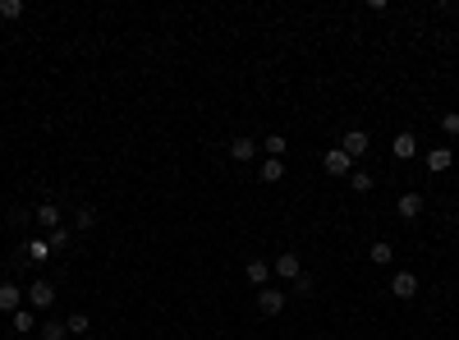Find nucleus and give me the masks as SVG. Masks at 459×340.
Returning <instances> with one entry per match:
<instances>
[{"label":"nucleus","mask_w":459,"mask_h":340,"mask_svg":"<svg viewBox=\"0 0 459 340\" xmlns=\"http://www.w3.org/2000/svg\"><path fill=\"white\" fill-rule=\"evenodd\" d=\"M257 313H262V318H280V313H285V290L262 286V290H257Z\"/></svg>","instance_id":"obj_1"},{"label":"nucleus","mask_w":459,"mask_h":340,"mask_svg":"<svg viewBox=\"0 0 459 340\" xmlns=\"http://www.w3.org/2000/svg\"><path fill=\"white\" fill-rule=\"evenodd\" d=\"M368 147H372V138L363 129H349L345 138H340V152L349 156V161H359V156H368Z\"/></svg>","instance_id":"obj_2"},{"label":"nucleus","mask_w":459,"mask_h":340,"mask_svg":"<svg viewBox=\"0 0 459 340\" xmlns=\"http://www.w3.org/2000/svg\"><path fill=\"white\" fill-rule=\"evenodd\" d=\"M322 165H326V175H336V179H349L354 175V161L340 152V147H331V152L322 156Z\"/></svg>","instance_id":"obj_3"},{"label":"nucleus","mask_w":459,"mask_h":340,"mask_svg":"<svg viewBox=\"0 0 459 340\" xmlns=\"http://www.w3.org/2000/svg\"><path fill=\"white\" fill-rule=\"evenodd\" d=\"M28 304H33L37 313H46V308L55 304V286L51 281H33V286H28Z\"/></svg>","instance_id":"obj_4"},{"label":"nucleus","mask_w":459,"mask_h":340,"mask_svg":"<svg viewBox=\"0 0 459 340\" xmlns=\"http://www.w3.org/2000/svg\"><path fill=\"white\" fill-rule=\"evenodd\" d=\"M271 272L285 276V281H299V276H303V263H299V253H280V258L271 263Z\"/></svg>","instance_id":"obj_5"},{"label":"nucleus","mask_w":459,"mask_h":340,"mask_svg":"<svg viewBox=\"0 0 459 340\" xmlns=\"http://www.w3.org/2000/svg\"><path fill=\"white\" fill-rule=\"evenodd\" d=\"M391 295L395 299H414L418 295V276L414 272H395L391 276Z\"/></svg>","instance_id":"obj_6"},{"label":"nucleus","mask_w":459,"mask_h":340,"mask_svg":"<svg viewBox=\"0 0 459 340\" xmlns=\"http://www.w3.org/2000/svg\"><path fill=\"white\" fill-rule=\"evenodd\" d=\"M19 308H23V290L14 286V281H5V286H0V313H10V318H14Z\"/></svg>","instance_id":"obj_7"},{"label":"nucleus","mask_w":459,"mask_h":340,"mask_svg":"<svg viewBox=\"0 0 459 340\" xmlns=\"http://www.w3.org/2000/svg\"><path fill=\"white\" fill-rule=\"evenodd\" d=\"M395 212H400L405 221H418V216H423V193H400Z\"/></svg>","instance_id":"obj_8"},{"label":"nucleus","mask_w":459,"mask_h":340,"mask_svg":"<svg viewBox=\"0 0 459 340\" xmlns=\"http://www.w3.org/2000/svg\"><path fill=\"white\" fill-rule=\"evenodd\" d=\"M391 152H395V161H409V156L418 152V138H414V133H395Z\"/></svg>","instance_id":"obj_9"},{"label":"nucleus","mask_w":459,"mask_h":340,"mask_svg":"<svg viewBox=\"0 0 459 340\" xmlns=\"http://www.w3.org/2000/svg\"><path fill=\"white\" fill-rule=\"evenodd\" d=\"M243 276H248L253 286L262 290V286H266V276H271V267H266V263H262V258H248V267H243Z\"/></svg>","instance_id":"obj_10"},{"label":"nucleus","mask_w":459,"mask_h":340,"mask_svg":"<svg viewBox=\"0 0 459 340\" xmlns=\"http://www.w3.org/2000/svg\"><path fill=\"white\" fill-rule=\"evenodd\" d=\"M230 156H234V161H253V156H257V143H253V138H230Z\"/></svg>","instance_id":"obj_11"},{"label":"nucleus","mask_w":459,"mask_h":340,"mask_svg":"<svg viewBox=\"0 0 459 340\" xmlns=\"http://www.w3.org/2000/svg\"><path fill=\"white\" fill-rule=\"evenodd\" d=\"M450 161H455V152H450V147H432V152H427V170H450Z\"/></svg>","instance_id":"obj_12"},{"label":"nucleus","mask_w":459,"mask_h":340,"mask_svg":"<svg viewBox=\"0 0 459 340\" xmlns=\"http://www.w3.org/2000/svg\"><path fill=\"white\" fill-rule=\"evenodd\" d=\"M65 331H69V336H78V340H83V336H88V331H92L88 313H69V318H65Z\"/></svg>","instance_id":"obj_13"},{"label":"nucleus","mask_w":459,"mask_h":340,"mask_svg":"<svg viewBox=\"0 0 459 340\" xmlns=\"http://www.w3.org/2000/svg\"><path fill=\"white\" fill-rule=\"evenodd\" d=\"M37 221H42V226H46V230H55V226H60V207H55V202H51V198H46V202H42V207H37Z\"/></svg>","instance_id":"obj_14"},{"label":"nucleus","mask_w":459,"mask_h":340,"mask_svg":"<svg viewBox=\"0 0 459 340\" xmlns=\"http://www.w3.org/2000/svg\"><path fill=\"white\" fill-rule=\"evenodd\" d=\"M280 179H285V165L276 161V156H266L262 161V184H280Z\"/></svg>","instance_id":"obj_15"},{"label":"nucleus","mask_w":459,"mask_h":340,"mask_svg":"<svg viewBox=\"0 0 459 340\" xmlns=\"http://www.w3.org/2000/svg\"><path fill=\"white\" fill-rule=\"evenodd\" d=\"M391 258H395L391 239H377V244H372V263H377V267H386V263H391Z\"/></svg>","instance_id":"obj_16"},{"label":"nucleus","mask_w":459,"mask_h":340,"mask_svg":"<svg viewBox=\"0 0 459 340\" xmlns=\"http://www.w3.org/2000/svg\"><path fill=\"white\" fill-rule=\"evenodd\" d=\"M23 253H28V263H46V258H51V244H46V239H33Z\"/></svg>","instance_id":"obj_17"},{"label":"nucleus","mask_w":459,"mask_h":340,"mask_svg":"<svg viewBox=\"0 0 459 340\" xmlns=\"http://www.w3.org/2000/svg\"><path fill=\"white\" fill-rule=\"evenodd\" d=\"M262 147H266V156H276V161H280V156L289 152V143H285V133H271V138H266Z\"/></svg>","instance_id":"obj_18"},{"label":"nucleus","mask_w":459,"mask_h":340,"mask_svg":"<svg viewBox=\"0 0 459 340\" xmlns=\"http://www.w3.org/2000/svg\"><path fill=\"white\" fill-rule=\"evenodd\" d=\"M69 331H65V322H55V318H46L42 322V340H65Z\"/></svg>","instance_id":"obj_19"},{"label":"nucleus","mask_w":459,"mask_h":340,"mask_svg":"<svg viewBox=\"0 0 459 340\" xmlns=\"http://www.w3.org/2000/svg\"><path fill=\"white\" fill-rule=\"evenodd\" d=\"M46 244H51V253H60V249L69 244V230H65V226H55V230L46 235Z\"/></svg>","instance_id":"obj_20"},{"label":"nucleus","mask_w":459,"mask_h":340,"mask_svg":"<svg viewBox=\"0 0 459 340\" xmlns=\"http://www.w3.org/2000/svg\"><path fill=\"white\" fill-rule=\"evenodd\" d=\"M0 19H23V0H0Z\"/></svg>","instance_id":"obj_21"},{"label":"nucleus","mask_w":459,"mask_h":340,"mask_svg":"<svg viewBox=\"0 0 459 340\" xmlns=\"http://www.w3.org/2000/svg\"><path fill=\"white\" fill-rule=\"evenodd\" d=\"M349 189H354V193H368V189H372V175H368V170H354V175H349Z\"/></svg>","instance_id":"obj_22"},{"label":"nucleus","mask_w":459,"mask_h":340,"mask_svg":"<svg viewBox=\"0 0 459 340\" xmlns=\"http://www.w3.org/2000/svg\"><path fill=\"white\" fill-rule=\"evenodd\" d=\"M33 327H37V318L28 308H19V313H14V331H33Z\"/></svg>","instance_id":"obj_23"},{"label":"nucleus","mask_w":459,"mask_h":340,"mask_svg":"<svg viewBox=\"0 0 459 340\" xmlns=\"http://www.w3.org/2000/svg\"><path fill=\"white\" fill-rule=\"evenodd\" d=\"M441 129H446L450 138H459V110H446V115H441Z\"/></svg>","instance_id":"obj_24"},{"label":"nucleus","mask_w":459,"mask_h":340,"mask_svg":"<svg viewBox=\"0 0 459 340\" xmlns=\"http://www.w3.org/2000/svg\"><path fill=\"white\" fill-rule=\"evenodd\" d=\"M97 226V207H78V230H92Z\"/></svg>","instance_id":"obj_25"},{"label":"nucleus","mask_w":459,"mask_h":340,"mask_svg":"<svg viewBox=\"0 0 459 340\" xmlns=\"http://www.w3.org/2000/svg\"><path fill=\"white\" fill-rule=\"evenodd\" d=\"M294 295H313V276H308V272L294 281Z\"/></svg>","instance_id":"obj_26"},{"label":"nucleus","mask_w":459,"mask_h":340,"mask_svg":"<svg viewBox=\"0 0 459 340\" xmlns=\"http://www.w3.org/2000/svg\"><path fill=\"white\" fill-rule=\"evenodd\" d=\"M83 340H97V336H83Z\"/></svg>","instance_id":"obj_27"}]
</instances>
